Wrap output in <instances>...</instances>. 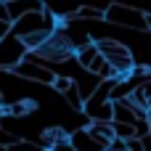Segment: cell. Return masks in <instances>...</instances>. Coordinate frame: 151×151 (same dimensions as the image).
<instances>
[{
  "mask_svg": "<svg viewBox=\"0 0 151 151\" xmlns=\"http://www.w3.org/2000/svg\"><path fill=\"white\" fill-rule=\"evenodd\" d=\"M106 21L111 24H119V27H127V29H138V32H149L146 27V11L133 5V3H111L106 8Z\"/></svg>",
  "mask_w": 151,
  "mask_h": 151,
  "instance_id": "1",
  "label": "cell"
},
{
  "mask_svg": "<svg viewBox=\"0 0 151 151\" xmlns=\"http://www.w3.org/2000/svg\"><path fill=\"white\" fill-rule=\"evenodd\" d=\"M27 53H29V45H27L24 37L13 35V32H5V35L0 37V69L13 72V69L27 58Z\"/></svg>",
  "mask_w": 151,
  "mask_h": 151,
  "instance_id": "2",
  "label": "cell"
},
{
  "mask_svg": "<svg viewBox=\"0 0 151 151\" xmlns=\"http://www.w3.org/2000/svg\"><path fill=\"white\" fill-rule=\"evenodd\" d=\"M96 42H98L101 53L114 64L117 77H127V74L135 69V58H133V53H130L127 45H122L119 40H96Z\"/></svg>",
  "mask_w": 151,
  "mask_h": 151,
  "instance_id": "3",
  "label": "cell"
},
{
  "mask_svg": "<svg viewBox=\"0 0 151 151\" xmlns=\"http://www.w3.org/2000/svg\"><path fill=\"white\" fill-rule=\"evenodd\" d=\"M13 72H16L21 80H32V82H37V85H50V88H53V80H56L53 66H45V64L32 61V58H24Z\"/></svg>",
  "mask_w": 151,
  "mask_h": 151,
  "instance_id": "4",
  "label": "cell"
},
{
  "mask_svg": "<svg viewBox=\"0 0 151 151\" xmlns=\"http://www.w3.org/2000/svg\"><path fill=\"white\" fill-rule=\"evenodd\" d=\"M8 11H11V19H19L21 13L27 11H35V8H42L45 0H5Z\"/></svg>",
  "mask_w": 151,
  "mask_h": 151,
  "instance_id": "5",
  "label": "cell"
},
{
  "mask_svg": "<svg viewBox=\"0 0 151 151\" xmlns=\"http://www.w3.org/2000/svg\"><path fill=\"white\" fill-rule=\"evenodd\" d=\"M69 143L74 146V149H101L98 146V141L93 138V133L85 127V130H74L72 135H69Z\"/></svg>",
  "mask_w": 151,
  "mask_h": 151,
  "instance_id": "6",
  "label": "cell"
},
{
  "mask_svg": "<svg viewBox=\"0 0 151 151\" xmlns=\"http://www.w3.org/2000/svg\"><path fill=\"white\" fill-rule=\"evenodd\" d=\"M16 141H19V138H16L13 133H8V130L3 127V109H0V146H3V149H11V146H13Z\"/></svg>",
  "mask_w": 151,
  "mask_h": 151,
  "instance_id": "7",
  "label": "cell"
},
{
  "mask_svg": "<svg viewBox=\"0 0 151 151\" xmlns=\"http://www.w3.org/2000/svg\"><path fill=\"white\" fill-rule=\"evenodd\" d=\"M72 85H74V80H72V77H66V74H56V80H53L56 93H66Z\"/></svg>",
  "mask_w": 151,
  "mask_h": 151,
  "instance_id": "8",
  "label": "cell"
},
{
  "mask_svg": "<svg viewBox=\"0 0 151 151\" xmlns=\"http://www.w3.org/2000/svg\"><path fill=\"white\" fill-rule=\"evenodd\" d=\"M0 21H8V24H13V19H11V11H8L5 0H0Z\"/></svg>",
  "mask_w": 151,
  "mask_h": 151,
  "instance_id": "9",
  "label": "cell"
},
{
  "mask_svg": "<svg viewBox=\"0 0 151 151\" xmlns=\"http://www.w3.org/2000/svg\"><path fill=\"white\" fill-rule=\"evenodd\" d=\"M143 90H146V96H149V104H151V77H149V80H143Z\"/></svg>",
  "mask_w": 151,
  "mask_h": 151,
  "instance_id": "10",
  "label": "cell"
},
{
  "mask_svg": "<svg viewBox=\"0 0 151 151\" xmlns=\"http://www.w3.org/2000/svg\"><path fill=\"white\" fill-rule=\"evenodd\" d=\"M5 32H11V24H8V21H0V37H3Z\"/></svg>",
  "mask_w": 151,
  "mask_h": 151,
  "instance_id": "11",
  "label": "cell"
},
{
  "mask_svg": "<svg viewBox=\"0 0 151 151\" xmlns=\"http://www.w3.org/2000/svg\"><path fill=\"white\" fill-rule=\"evenodd\" d=\"M149 122H151V111H149Z\"/></svg>",
  "mask_w": 151,
  "mask_h": 151,
  "instance_id": "12",
  "label": "cell"
}]
</instances>
